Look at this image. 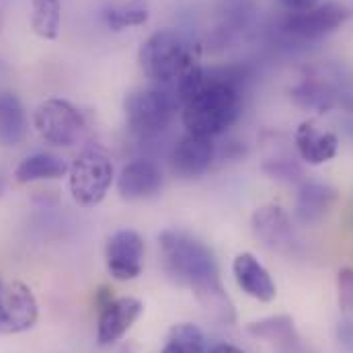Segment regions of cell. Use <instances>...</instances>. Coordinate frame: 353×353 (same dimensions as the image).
I'll return each instance as SVG.
<instances>
[{"label":"cell","instance_id":"cell-1","mask_svg":"<svg viewBox=\"0 0 353 353\" xmlns=\"http://www.w3.org/2000/svg\"><path fill=\"white\" fill-rule=\"evenodd\" d=\"M243 79L234 68L203 70L193 64L176 81L181 119L189 134L214 138L226 132L243 109Z\"/></svg>","mask_w":353,"mask_h":353},{"label":"cell","instance_id":"cell-2","mask_svg":"<svg viewBox=\"0 0 353 353\" xmlns=\"http://www.w3.org/2000/svg\"><path fill=\"white\" fill-rule=\"evenodd\" d=\"M159 245L163 267L176 285L191 290L214 319L226 325L232 323L234 306L222 285L218 261L212 249L181 230H165L159 236Z\"/></svg>","mask_w":353,"mask_h":353},{"label":"cell","instance_id":"cell-3","mask_svg":"<svg viewBox=\"0 0 353 353\" xmlns=\"http://www.w3.org/2000/svg\"><path fill=\"white\" fill-rule=\"evenodd\" d=\"M197 62V56H193V50L175 29L152 33L140 48V68L144 77L161 85L176 83Z\"/></svg>","mask_w":353,"mask_h":353},{"label":"cell","instance_id":"cell-4","mask_svg":"<svg viewBox=\"0 0 353 353\" xmlns=\"http://www.w3.org/2000/svg\"><path fill=\"white\" fill-rule=\"evenodd\" d=\"M181 103L176 92L167 88H138L123 101L125 123L138 140H152L161 136L175 119Z\"/></svg>","mask_w":353,"mask_h":353},{"label":"cell","instance_id":"cell-5","mask_svg":"<svg viewBox=\"0 0 353 353\" xmlns=\"http://www.w3.org/2000/svg\"><path fill=\"white\" fill-rule=\"evenodd\" d=\"M113 176V163L103 148L92 146L83 150L68 171L70 193L74 201L85 208L99 205L105 199Z\"/></svg>","mask_w":353,"mask_h":353},{"label":"cell","instance_id":"cell-6","mask_svg":"<svg viewBox=\"0 0 353 353\" xmlns=\"http://www.w3.org/2000/svg\"><path fill=\"white\" fill-rule=\"evenodd\" d=\"M33 125L46 144L58 148L74 146L85 134L83 113L64 99H48L33 113Z\"/></svg>","mask_w":353,"mask_h":353},{"label":"cell","instance_id":"cell-7","mask_svg":"<svg viewBox=\"0 0 353 353\" xmlns=\"http://www.w3.org/2000/svg\"><path fill=\"white\" fill-rule=\"evenodd\" d=\"M347 17H350L347 6H343L341 2L329 0L325 4H316L308 10L288 14L283 21V31L298 39L316 41V39H323L325 35H331L333 31H337L347 21Z\"/></svg>","mask_w":353,"mask_h":353},{"label":"cell","instance_id":"cell-8","mask_svg":"<svg viewBox=\"0 0 353 353\" xmlns=\"http://www.w3.org/2000/svg\"><path fill=\"white\" fill-rule=\"evenodd\" d=\"M39 308L33 292L21 281L0 277V335H14L31 329Z\"/></svg>","mask_w":353,"mask_h":353},{"label":"cell","instance_id":"cell-9","mask_svg":"<svg viewBox=\"0 0 353 353\" xmlns=\"http://www.w3.org/2000/svg\"><path fill=\"white\" fill-rule=\"evenodd\" d=\"M105 265L113 279L132 281L144 269V241L136 230L123 228L109 236L105 247Z\"/></svg>","mask_w":353,"mask_h":353},{"label":"cell","instance_id":"cell-10","mask_svg":"<svg viewBox=\"0 0 353 353\" xmlns=\"http://www.w3.org/2000/svg\"><path fill=\"white\" fill-rule=\"evenodd\" d=\"M144 304L138 298L121 296L111 298L105 306H101L99 323H97V341L101 347L113 345L125 337V333L136 325L142 316Z\"/></svg>","mask_w":353,"mask_h":353},{"label":"cell","instance_id":"cell-11","mask_svg":"<svg viewBox=\"0 0 353 353\" xmlns=\"http://www.w3.org/2000/svg\"><path fill=\"white\" fill-rule=\"evenodd\" d=\"M169 163H171L173 173L181 179H195L208 173L214 163L212 138L187 132L173 146Z\"/></svg>","mask_w":353,"mask_h":353},{"label":"cell","instance_id":"cell-12","mask_svg":"<svg viewBox=\"0 0 353 353\" xmlns=\"http://www.w3.org/2000/svg\"><path fill=\"white\" fill-rule=\"evenodd\" d=\"M163 187L161 169L146 159H136L128 163L117 176V191L123 199H148L157 195Z\"/></svg>","mask_w":353,"mask_h":353},{"label":"cell","instance_id":"cell-13","mask_svg":"<svg viewBox=\"0 0 353 353\" xmlns=\"http://www.w3.org/2000/svg\"><path fill=\"white\" fill-rule=\"evenodd\" d=\"M255 236L263 243L267 249L285 251L294 245V230L288 214L279 205H263L253 214L251 220Z\"/></svg>","mask_w":353,"mask_h":353},{"label":"cell","instance_id":"cell-14","mask_svg":"<svg viewBox=\"0 0 353 353\" xmlns=\"http://www.w3.org/2000/svg\"><path fill=\"white\" fill-rule=\"evenodd\" d=\"M300 159L308 165H325L337 157L339 140L333 132H323L314 121H302L294 136Z\"/></svg>","mask_w":353,"mask_h":353},{"label":"cell","instance_id":"cell-15","mask_svg":"<svg viewBox=\"0 0 353 353\" xmlns=\"http://www.w3.org/2000/svg\"><path fill=\"white\" fill-rule=\"evenodd\" d=\"M232 273H234L239 288L247 296L259 302H271L275 298L277 294L275 283L269 271L259 263V259L253 253H239L232 261Z\"/></svg>","mask_w":353,"mask_h":353},{"label":"cell","instance_id":"cell-16","mask_svg":"<svg viewBox=\"0 0 353 353\" xmlns=\"http://www.w3.org/2000/svg\"><path fill=\"white\" fill-rule=\"evenodd\" d=\"M337 201V191L323 183H308L300 189L296 201V216L302 224L321 222Z\"/></svg>","mask_w":353,"mask_h":353},{"label":"cell","instance_id":"cell-17","mask_svg":"<svg viewBox=\"0 0 353 353\" xmlns=\"http://www.w3.org/2000/svg\"><path fill=\"white\" fill-rule=\"evenodd\" d=\"M70 167L52 152H35L21 161L14 169V179L19 183H35V181H54L68 175Z\"/></svg>","mask_w":353,"mask_h":353},{"label":"cell","instance_id":"cell-18","mask_svg":"<svg viewBox=\"0 0 353 353\" xmlns=\"http://www.w3.org/2000/svg\"><path fill=\"white\" fill-rule=\"evenodd\" d=\"M27 113L12 92L0 94V144L17 146L27 136Z\"/></svg>","mask_w":353,"mask_h":353},{"label":"cell","instance_id":"cell-19","mask_svg":"<svg viewBox=\"0 0 353 353\" xmlns=\"http://www.w3.org/2000/svg\"><path fill=\"white\" fill-rule=\"evenodd\" d=\"M249 333L255 337H261L267 343H273L277 352H294L298 347V335L294 329V321L285 314L279 316H269L263 321L251 323Z\"/></svg>","mask_w":353,"mask_h":353},{"label":"cell","instance_id":"cell-20","mask_svg":"<svg viewBox=\"0 0 353 353\" xmlns=\"http://www.w3.org/2000/svg\"><path fill=\"white\" fill-rule=\"evenodd\" d=\"M31 29L41 39H58L62 29L60 0H31Z\"/></svg>","mask_w":353,"mask_h":353},{"label":"cell","instance_id":"cell-21","mask_svg":"<svg viewBox=\"0 0 353 353\" xmlns=\"http://www.w3.org/2000/svg\"><path fill=\"white\" fill-rule=\"evenodd\" d=\"M148 6L142 0H134L130 4H119V6H111L105 10L103 19L107 23V27L111 31H123L128 27H140L144 23H148Z\"/></svg>","mask_w":353,"mask_h":353},{"label":"cell","instance_id":"cell-22","mask_svg":"<svg viewBox=\"0 0 353 353\" xmlns=\"http://www.w3.org/2000/svg\"><path fill=\"white\" fill-rule=\"evenodd\" d=\"M161 353H205V337L199 327L181 323L171 329Z\"/></svg>","mask_w":353,"mask_h":353},{"label":"cell","instance_id":"cell-23","mask_svg":"<svg viewBox=\"0 0 353 353\" xmlns=\"http://www.w3.org/2000/svg\"><path fill=\"white\" fill-rule=\"evenodd\" d=\"M294 97L298 103L306 107H319V109H329L333 105V94L331 90L319 83H302L300 87L294 90Z\"/></svg>","mask_w":353,"mask_h":353},{"label":"cell","instance_id":"cell-24","mask_svg":"<svg viewBox=\"0 0 353 353\" xmlns=\"http://www.w3.org/2000/svg\"><path fill=\"white\" fill-rule=\"evenodd\" d=\"M337 302L343 312H353V267H343L337 273Z\"/></svg>","mask_w":353,"mask_h":353},{"label":"cell","instance_id":"cell-25","mask_svg":"<svg viewBox=\"0 0 353 353\" xmlns=\"http://www.w3.org/2000/svg\"><path fill=\"white\" fill-rule=\"evenodd\" d=\"M288 10H292V12H300V10H308V8H312V6H316L319 4V0H279Z\"/></svg>","mask_w":353,"mask_h":353},{"label":"cell","instance_id":"cell-26","mask_svg":"<svg viewBox=\"0 0 353 353\" xmlns=\"http://www.w3.org/2000/svg\"><path fill=\"white\" fill-rule=\"evenodd\" d=\"M205 353H245L243 350H239L236 345H230V343H218V345H214L210 352Z\"/></svg>","mask_w":353,"mask_h":353},{"label":"cell","instance_id":"cell-27","mask_svg":"<svg viewBox=\"0 0 353 353\" xmlns=\"http://www.w3.org/2000/svg\"><path fill=\"white\" fill-rule=\"evenodd\" d=\"M4 191H6V179L0 175V197L4 195Z\"/></svg>","mask_w":353,"mask_h":353}]
</instances>
